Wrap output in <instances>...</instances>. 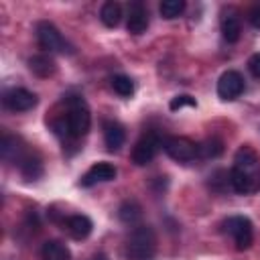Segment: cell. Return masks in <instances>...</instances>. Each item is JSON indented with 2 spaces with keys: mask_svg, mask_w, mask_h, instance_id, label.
<instances>
[{
  "mask_svg": "<svg viewBox=\"0 0 260 260\" xmlns=\"http://www.w3.org/2000/svg\"><path fill=\"white\" fill-rule=\"evenodd\" d=\"M230 181L242 195H250L260 189V156L252 146L244 144L236 150Z\"/></svg>",
  "mask_w": 260,
  "mask_h": 260,
  "instance_id": "6da1fadb",
  "label": "cell"
},
{
  "mask_svg": "<svg viewBox=\"0 0 260 260\" xmlns=\"http://www.w3.org/2000/svg\"><path fill=\"white\" fill-rule=\"evenodd\" d=\"M65 106H67V114H65L63 122L67 128V136H71V138L85 136L91 126V114H89L85 100L81 95H69L65 100Z\"/></svg>",
  "mask_w": 260,
  "mask_h": 260,
  "instance_id": "7a4b0ae2",
  "label": "cell"
},
{
  "mask_svg": "<svg viewBox=\"0 0 260 260\" xmlns=\"http://www.w3.org/2000/svg\"><path fill=\"white\" fill-rule=\"evenodd\" d=\"M156 252V236L150 225H136L126 240L128 260H152Z\"/></svg>",
  "mask_w": 260,
  "mask_h": 260,
  "instance_id": "3957f363",
  "label": "cell"
},
{
  "mask_svg": "<svg viewBox=\"0 0 260 260\" xmlns=\"http://www.w3.org/2000/svg\"><path fill=\"white\" fill-rule=\"evenodd\" d=\"M37 43L47 53H73V47L63 39L59 28L53 22H37Z\"/></svg>",
  "mask_w": 260,
  "mask_h": 260,
  "instance_id": "277c9868",
  "label": "cell"
},
{
  "mask_svg": "<svg viewBox=\"0 0 260 260\" xmlns=\"http://www.w3.org/2000/svg\"><path fill=\"white\" fill-rule=\"evenodd\" d=\"M223 230L232 236L234 244H236V250L244 252L252 246V240H254V228H252V221L246 217V215H232L223 221Z\"/></svg>",
  "mask_w": 260,
  "mask_h": 260,
  "instance_id": "5b68a950",
  "label": "cell"
},
{
  "mask_svg": "<svg viewBox=\"0 0 260 260\" xmlns=\"http://www.w3.org/2000/svg\"><path fill=\"white\" fill-rule=\"evenodd\" d=\"M162 148L177 162H191L199 156V144L187 136H167L162 140Z\"/></svg>",
  "mask_w": 260,
  "mask_h": 260,
  "instance_id": "8992f818",
  "label": "cell"
},
{
  "mask_svg": "<svg viewBox=\"0 0 260 260\" xmlns=\"http://www.w3.org/2000/svg\"><path fill=\"white\" fill-rule=\"evenodd\" d=\"M162 140H165V138H160L156 132H148V134H144L142 138H138V142H136L134 148H132V162L138 165V167L148 165V162L156 156L158 148L162 146Z\"/></svg>",
  "mask_w": 260,
  "mask_h": 260,
  "instance_id": "52a82bcc",
  "label": "cell"
},
{
  "mask_svg": "<svg viewBox=\"0 0 260 260\" xmlns=\"http://www.w3.org/2000/svg\"><path fill=\"white\" fill-rule=\"evenodd\" d=\"M244 91V77L242 73L230 69V71H223L221 77L217 79V95L221 100H236L240 98Z\"/></svg>",
  "mask_w": 260,
  "mask_h": 260,
  "instance_id": "ba28073f",
  "label": "cell"
},
{
  "mask_svg": "<svg viewBox=\"0 0 260 260\" xmlns=\"http://www.w3.org/2000/svg\"><path fill=\"white\" fill-rule=\"evenodd\" d=\"M37 95L24 87H12L4 93V106L10 112H28L37 106Z\"/></svg>",
  "mask_w": 260,
  "mask_h": 260,
  "instance_id": "9c48e42d",
  "label": "cell"
},
{
  "mask_svg": "<svg viewBox=\"0 0 260 260\" xmlns=\"http://www.w3.org/2000/svg\"><path fill=\"white\" fill-rule=\"evenodd\" d=\"M116 175H118V171H116L114 165H110V162H95V165H91V167L85 171V175L81 177V185H83V187H91V185H95V183L114 181Z\"/></svg>",
  "mask_w": 260,
  "mask_h": 260,
  "instance_id": "30bf717a",
  "label": "cell"
},
{
  "mask_svg": "<svg viewBox=\"0 0 260 260\" xmlns=\"http://www.w3.org/2000/svg\"><path fill=\"white\" fill-rule=\"evenodd\" d=\"M148 26V10L142 2H132L128 6V22L126 28L132 35H142Z\"/></svg>",
  "mask_w": 260,
  "mask_h": 260,
  "instance_id": "8fae6325",
  "label": "cell"
},
{
  "mask_svg": "<svg viewBox=\"0 0 260 260\" xmlns=\"http://www.w3.org/2000/svg\"><path fill=\"white\" fill-rule=\"evenodd\" d=\"M219 26H221V35L228 43H236L240 39V32H242V22H240V16L234 8H228L221 12V18H219Z\"/></svg>",
  "mask_w": 260,
  "mask_h": 260,
  "instance_id": "7c38bea8",
  "label": "cell"
},
{
  "mask_svg": "<svg viewBox=\"0 0 260 260\" xmlns=\"http://www.w3.org/2000/svg\"><path fill=\"white\" fill-rule=\"evenodd\" d=\"M65 230L69 232L71 238H75V240H85V238L91 234L93 223H91V219H89L87 215L75 213V215H69V217L65 219Z\"/></svg>",
  "mask_w": 260,
  "mask_h": 260,
  "instance_id": "4fadbf2b",
  "label": "cell"
},
{
  "mask_svg": "<svg viewBox=\"0 0 260 260\" xmlns=\"http://www.w3.org/2000/svg\"><path fill=\"white\" fill-rule=\"evenodd\" d=\"M124 140H126V132H124L122 124H118L114 120H106L104 122V142H106V148L116 152V150H120Z\"/></svg>",
  "mask_w": 260,
  "mask_h": 260,
  "instance_id": "5bb4252c",
  "label": "cell"
},
{
  "mask_svg": "<svg viewBox=\"0 0 260 260\" xmlns=\"http://www.w3.org/2000/svg\"><path fill=\"white\" fill-rule=\"evenodd\" d=\"M41 256H43V260H71L69 248L63 242H59V240L45 242L43 250H41Z\"/></svg>",
  "mask_w": 260,
  "mask_h": 260,
  "instance_id": "9a60e30c",
  "label": "cell"
},
{
  "mask_svg": "<svg viewBox=\"0 0 260 260\" xmlns=\"http://www.w3.org/2000/svg\"><path fill=\"white\" fill-rule=\"evenodd\" d=\"M100 18H102V22H104L106 26H110V28L118 26L120 20H122V6H120L118 2H114V0L104 2L102 8H100Z\"/></svg>",
  "mask_w": 260,
  "mask_h": 260,
  "instance_id": "2e32d148",
  "label": "cell"
},
{
  "mask_svg": "<svg viewBox=\"0 0 260 260\" xmlns=\"http://www.w3.org/2000/svg\"><path fill=\"white\" fill-rule=\"evenodd\" d=\"M28 67H30V71H32L35 75H39V77H49V75L55 73V61H53L49 55H45V53L30 57V59H28Z\"/></svg>",
  "mask_w": 260,
  "mask_h": 260,
  "instance_id": "e0dca14e",
  "label": "cell"
},
{
  "mask_svg": "<svg viewBox=\"0 0 260 260\" xmlns=\"http://www.w3.org/2000/svg\"><path fill=\"white\" fill-rule=\"evenodd\" d=\"M18 169H20V173H22L26 179H37V177H41V173H43L41 158H39L37 154H32V152H26V154L18 160Z\"/></svg>",
  "mask_w": 260,
  "mask_h": 260,
  "instance_id": "ac0fdd59",
  "label": "cell"
},
{
  "mask_svg": "<svg viewBox=\"0 0 260 260\" xmlns=\"http://www.w3.org/2000/svg\"><path fill=\"white\" fill-rule=\"evenodd\" d=\"M140 205L136 201H124L118 209V217L124 221V223H136L140 219Z\"/></svg>",
  "mask_w": 260,
  "mask_h": 260,
  "instance_id": "d6986e66",
  "label": "cell"
},
{
  "mask_svg": "<svg viewBox=\"0 0 260 260\" xmlns=\"http://www.w3.org/2000/svg\"><path fill=\"white\" fill-rule=\"evenodd\" d=\"M185 6H187V4H185L183 0H165V2H160L158 10H160L162 18L171 20V18L181 16V14H183V10H185Z\"/></svg>",
  "mask_w": 260,
  "mask_h": 260,
  "instance_id": "ffe728a7",
  "label": "cell"
},
{
  "mask_svg": "<svg viewBox=\"0 0 260 260\" xmlns=\"http://www.w3.org/2000/svg\"><path fill=\"white\" fill-rule=\"evenodd\" d=\"M112 89L122 98H130L134 93V81L128 75H114L112 77Z\"/></svg>",
  "mask_w": 260,
  "mask_h": 260,
  "instance_id": "44dd1931",
  "label": "cell"
},
{
  "mask_svg": "<svg viewBox=\"0 0 260 260\" xmlns=\"http://www.w3.org/2000/svg\"><path fill=\"white\" fill-rule=\"evenodd\" d=\"M223 152V144L217 140V138H209L205 140L203 144H199V156H205V158H215Z\"/></svg>",
  "mask_w": 260,
  "mask_h": 260,
  "instance_id": "7402d4cb",
  "label": "cell"
},
{
  "mask_svg": "<svg viewBox=\"0 0 260 260\" xmlns=\"http://www.w3.org/2000/svg\"><path fill=\"white\" fill-rule=\"evenodd\" d=\"M183 106H197V102H195V98H191V95H177V98H173L171 104H169L171 110H181Z\"/></svg>",
  "mask_w": 260,
  "mask_h": 260,
  "instance_id": "603a6c76",
  "label": "cell"
},
{
  "mask_svg": "<svg viewBox=\"0 0 260 260\" xmlns=\"http://www.w3.org/2000/svg\"><path fill=\"white\" fill-rule=\"evenodd\" d=\"M248 69H250V73H252L254 77L260 79V53H256V55H252V57L248 59Z\"/></svg>",
  "mask_w": 260,
  "mask_h": 260,
  "instance_id": "cb8c5ba5",
  "label": "cell"
},
{
  "mask_svg": "<svg viewBox=\"0 0 260 260\" xmlns=\"http://www.w3.org/2000/svg\"><path fill=\"white\" fill-rule=\"evenodd\" d=\"M250 22H252V26L260 28V6H256V8L250 10Z\"/></svg>",
  "mask_w": 260,
  "mask_h": 260,
  "instance_id": "d4e9b609",
  "label": "cell"
},
{
  "mask_svg": "<svg viewBox=\"0 0 260 260\" xmlns=\"http://www.w3.org/2000/svg\"><path fill=\"white\" fill-rule=\"evenodd\" d=\"M91 260H108V258H106V256H104V254H95V256H93V258H91Z\"/></svg>",
  "mask_w": 260,
  "mask_h": 260,
  "instance_id": "484cf974",
  "label": "cell"
}]
</instances>
